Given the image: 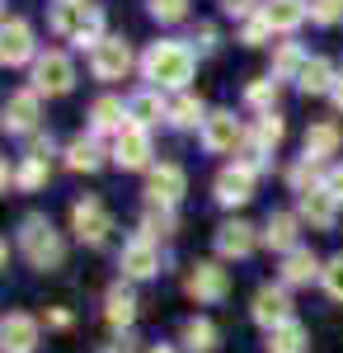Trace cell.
<instances>
[{
  "mask_svg": "<svg viewBox=\"0 0 343 353\" xmlns=\"http://www.w3.org/2000/svg\"><path fill=\"white\" fill-rule=\"evenodd\" d=\"M193 66H198V57L188 43H174V38H165V43H151V52L141 57V76L151 81V90H169V94H184L188 81H193Z\"/></svg>",
  "mask_w": 343,
  "mask_h": 353,
  "instance_id": "1",
  "label": "cell"
},
{
  "mask_svg": "<svg viewBox=\"0 0 343 353\" xmlns=\"http://www.w3.org/2000/svg\"><path fill=\"white\" fill-rule=\"evenodd\" d=\"M48 24H52V33L71 38L76 48H90V52L108 38L104 33V10H99L94 0H56Z\"/></svg>",
  "mask_w": 343,
  "mask_h": 353,
  "instance_id": "2",
  "label": "cell"
},
{
  "mask_svg": "<svg viewBox=\"0 0 343 353\" xmlns=\"http://www.w3.org/2000/svg\"><path fill=\"white\" fill-rule=\"evenodd\" d=\"M19 254H24L33 269L52 273V269L66 264V241H61V231H56L43 212H28V217L19 221Z\"/></svg>",
  "mask_w": 343,
  "mask_h": 353,
  "instance_id": "3",
  "label": "cell"
},
{
  "mask_svg": "<svg viewBox=\"0 0 343 353\" xmlns=\"http://www.w3.org/2000/svg\"><path fill=\"white\" fill-rule=\"evenodd\" d=\"M71 85H76V61L61 48L38 52V61L28 66V90H38V94H71Z\"/></svg>",
  "mask_w": 343,
  "mask_h": 353,
  "instance_id": "4",
  "label": "cell"
},
{
  "mask_svg": "<svg viewBox=\"0 0 343 353\" xmlns=\"http://www.w3.org/2000/svg\"><path fill=\"white\" fill-rule=\"evenodd\" d=\"M184 189H188L184 165L165 161V165H151V170H146V208H165V212H174V203L184 198Z\"/></svg>",
  "mask_w": 343,
  "mask_h": 353,
  "instance_id": "5",
  "label": "cell"
},
{
  "mask_svg": "<svg viewBox=\"0 0 343 353\" xmlns=\"http://www.w3.org/2000/svg\"><path fill=\"white\" fill-rule=\"evenodd\" d=\"M245 123H240L231 109H211L207 123H202V146H207L211 156H226V151H240L245 146Z\"/></svg>",
  "mask_w": 343,
  "mask_h": 353,
  "instance_id": "6",
  "label": "cell"
},
{
  "mask_svg": "<svg viewBox=\"0 0 343 353\" xmlns=\"http://www.w3.org/2000/svg\"><path fill=\"white\" fill-rule=\"evenodd\" d=\"M249 316H254V325H264L268 334H273L278 325H287V321H296V316H291L287 283H264V288L254 292V306H249Z\"/></svg>",
  "mask_w": 343,
  "mask_h": 353,
  "instance_id": "7",
  "label": "cell"
},
{
  "mask_svg": "<svg viewBox=\"0 0 343 353\" xmlns=\"http://www.w3.org/2000/svg\"><path fill=\"white\" fill-rule=\"evenodd\" d=\"M132 66H136V57H132V48H127V38H104V43L90 52L94 81H127Z\"/></svg>",
  "mask_w": 343,
  "mask_h": 353,
  "instance_id": "8",
  "label": "cell"
},
{
  "mask_svg": "<svg viewBox=\"0 0 343 353\" xmlns=\"http://www.w3.org/2000/svg\"><path fill=\"white\" fill-rule=\"evenodd\" d=\"M71 231H76L80 245H104L108 231H113V217H108V208L99 198H80L71 208Z\"/></svg>",
  "mask_w": 343,
  "mask_h": 353,
  "instance_id": "9",
  "label": "cell"
},
{
  "mask_svg": "<svg viewBox=\"0 0 343 353\" xmlns=\"http://www.w3.org/2000/svg\"><path fill=\"white\" fill-rule=\"evenodd\" d=\"M184 292L193 301H221L231 292V273L221 269V264H211V259H198L184 278Z\"/></svg>",
  "mask_w": 343,
  "mask_h": 353,
  "instance_id": "10",
  "label": "cell"
},
{
  "mask_svg": "<svg viewBox=\"0 0 343 353\" xmlns=\"http://www.w3.org/2000/svg\"><path fill=\"white\" fill-rule=\"evenodd\" d=\"M0 61L5 66H33L38 61V43H33L28 19H5V28H0Z\"/></svg>",
  "mask_w": 343,
  "mask_h": 353,
  "instance_id": "11",
  "label": "cell"
},
{
  "mask_svg": "<svg viewBox=\"0 0 343 353\" xmlns=\"http://www.w3.org/2000/svg\"><path fill=\"white\" fill-rule=\"evenodd\" d=\"M113 165H123V170H151V132L127 123L123 132L113 137Z\"/></svg>",
  "mask_w": 343,
  "mask_h": 353,
  "instance_id": "12",
  "label": "cell"
},
{
  "mask_svg": "<svg viewBox=\"0 0 343 353\" xmlns=\"http://www.w3.org/2000/svg\"><path fill=\"white\" fill-rule=\"evenodd\" d=\"M118 269H123V278H127V283L156 278V273H160V250H156V241L132 236V241L123 245V254H118Z\"/></svg>",
  "mask_w": 343,
  "mask_h": 353,
  "instance_id": "13",
  "label": "cell"
},
{
  "mask_svg": "<svg viewBox=\"0 0 343 353\" xmlns=\"http://www.w3.org/2000/svg\"><path fill=\"white\" fill-rule=\"evenodd\" d=\"M211 198H216L221 208H245V203L254 198V174L240 170V165H226V170L216 174V184H211Z\"/></svg>",
  "mask_w": 343,
  "mask_h": 353,
  "instance_id": "14",
  "label": "cell"
},
{
  "mask_svg": "<svg viewBox=\"0 0 343 353\" xmlns=\"http://www.w3.org/2000/svg\"><path fill=\"white\" fill-rule=\"evenodd\" d=\"M296 217L311 221L315 231H329V226L339 221V198L320 184V189H311V193H301V198H296Z\"/></svg>",
  "mask_w": 343,
  "mask_h": 353,
  "instance_id": "15",
  "label": "cell"
},
{
  "mask_svg": "<svg viewBox=\"0 0 343 353\" xmlns=\"http://www.w3.org/2000/svg\"><path fill=\"white\" fill-rule=\"evenodd\" d=\"M0 349L5 353H33L38 349V321L28 311H10L0 321Z\"/></svg>",
  "mask_w": 343,
  "mask_h": 353,
  "instance_id": "16",
  "label": "cell"
},
{
  "mask_svg": "<svg viewBox=\"0 0 343 353\" xmlns=\"http://www.w3.org/2000/svg\"><path fill=\"white\" fill-rule=\"evenodd\" d=\"M254 245H259V236H254L249 221L231 217V221L216 226V254L221 259H245V254H254Z\"/></svg>",
  "mask_w": 343,
  "mask_h": 353,
  "instance_id": "17",
  "label": "cell"
},
{
  "mask_svg": "<svg viewBox=\"0 0 343 353\" xmlns=\"http://www.w3.org/2000/svg\"><path fill=\"white\" fill-rule=\"evenodd\" d=\"M38 104H43V94L38 90H19V94H10L5 99V132H38Z\"/></svg>",
  "mask_w": 343,
  "mask_h": 353,
  "instance_id": "18",
  "label": "cell"
},
{
  "mask_svg": "<svg viewBox=\"0 0 343 353\" xmlns=\"http://www.w3.org/2000/svg\"><path fill=\"white\" fill-rule=\"evenodd\" d=\"M160 118H169V99H165L160 90L146 85V90H136L132 99H127V123H136V128H146V132H151Z\"/></svg>",
  "mask_w": 343,
  "mask_h": 353,
  "instance_id": "19",
  "label": "cell"
},
{
  "mask_svg": "<svg viewBox=\"0 0 343 353\" xmlns=\"http://www.w3.org/2000/svg\"><path fill=\"white\" fill-rule=\"evenodd\" d=\"M127 128V104L123 99H113V94H99L94 104H90V137H104V132H123Z\"/></svg>",
  "mask_w": 343,
  "mask_h": 353,
  "instance_id": "20",
  "label": "cell"
},
{
  "mask_svg": "<svg viewBox=\"0 0 343 353\" xmlns=\"http://www.w3.org/2000/svg\"><path fill=\"white\" fill-rule=\"evenodd\" d=\"M264 19L273 24V33H296L311 19V0H264Z\"/></svg>",
  "mask_w": 343,
  "mask_h": 353,
  "instance_id": "21",
  "label": "cell"
},
{
  "mask_svg": "<svg viewBox=\"0 0 343 353\" xmlns=\"http://www.w3.org/2000/svg\"><path fill=\"white\" fill-rule=\"evenodd\" d=\"M334 85H339V71H334L329 57H311L301 66V76H296V90L301 94H334Z\"/></svg>",
  "mask_w": 343,
  "mask_h": 353,
  "instance_id": "22",
  "label": "cell"
},
{
  "mask_svg": "<svg viewBox=\"0 0 343 353\" xmlns=\"http://www.w3.org/2000/svg\"><path fill=\"white\" fill-rule=\"evenodd\" d=\"M320 273H324V264H320L306 245H296L291 254H282V283L287 288H306V283H315Z\"/></svg>",
  "mask_w": 343,
  "mask_h": 353,
  "instance_id": "23",
  "label": "cell"
},
{
  "mask_svg": "<svg viewBox=\"0 0 343 353\" xmlns=\"http://www.w3.org/2000/svg\"><path fill=\"white\" fill-rule=\"evenodd\" d=\"M296 236H301V217L296 212H273L264 226V245L278 250V254H291L296 250Z\"/></svg>",
  "mask_w": 343,
  "mask_h": 353,
  "instance_id": "24",
  "label": "cell"
},
{
  "mask_svg": "<svg viewBox=\"0 0 343 353\" xmlns=\"http://www.w3.org/2000/svg\"><path fill=\"white\" fill-rule=\"evenodd\" d=\"M104 156H113V151L99 146V137H76V141L66 146V170H76V174H94V170L104 165Z\"/></svg>",
  "mask_w": 343,
  "mask_h": 353,
  "instance_id": "25",
  "label": "cell"
},
{
  "mask_svg": "<svg viewBox=\"0 0 343 353\" xmlns=\"http://www.w3.org/2000/svg\"><path fill=\"white\" fill-rule=\"evenodd\" d=\"M339 146H343L339 123H311V128H306V156H311V161L324 165L334 151H339Z\"/></svg>",
  "mask_w": 343,
  "mask_h": 353,
  "instance_id": "26",
  "label": "cell"
},
{
  "mask_svg": "<svg viewBox=\"0 0 343 353\" xmlns=\"http://www.w3.org/2000/svg\"><path fill=\"white\" fill-rule=\"evenodd\" d=\"M132 316H136V297H132V288H127V283L108 288V297H104V321H108L113 330H127V325H132Z\"/></svg>",
  "mask_w": 343,
  "mask_h": 353,
  "instance_id": "27",
  "label": "cell"
},
{
  "mask_svg": "<svg viewBox=\"0 0 343 353\" xmlns=\"http://www.w3.org/2000/svg\"><path fill=\"white\" fill-rule=\"evenodd\" d=\"M169 128H202L207 123V109H202V99L193 94V90H184V94H174L169 99V118H165Z\"/></svg>",
  "mask_w": 343,
  "mask_h": 353,
  "instance_id": "28",
  "label": "cell"
},
{
  "mask_svg": "<svg viewBox=\"0 0 343 353\" xmlns=\"http://www.w3.org/2000/svg\"><path fill=\"white\" fill-rule=\"evenodd\" d=\"M216 325H211L207 316H193V321H184V330H179V344H184L188 353H211L216 349Z\"/></svg>",
  "mask_w": 343,
  "mask_h": 353,
  "instance_id": "29",
  "label": "cell"
},
{
  "mask_svg": "<svg viewBox=\"0 0 343 353\" xmlns=\"http://www.w3.org/2000/svg\"><path fill=\"white\" fill-rule=\"evenodd\" d=\"M282 137H287V123L278 118V109H273V113H259V118H254V128H249V141H254V146H264L268 156L282 146Z\"/></svg>",
  "mask_w": 343,
  "mask_h": 353,
  "instance_id": "30",
  "label": "cell"
},
{
  "mask_svg": "<svg viewBox=\"0 0 343 353\" xmlns=\"http://www.w3.org/2000/svg\"><path fill=\"white\" fill-rule=\"evenodd\" d=\"M306 61H311V57L301 52L296 43H278V48H273V71H268V76H273V81H296Z\"/></svg>",
  "mask_w": 343,
  "mask_h": 353,
  "instance_id": "31",
  "label": "cell"
},
{
  "mask_svg": "<svg viewBox=\"0 0 343 353\" xmlns=\"http://www.w3.org/2000/svg\"><path fill=\"white\" fill-rule=\"evenodd\" d=\"M324 174H329V170H320V161H311V156H301V161H296V165L287 170V184L296 189V198H301V193L320 189V184H324Z\"/></svg>",
  "mask_w": 343,
  "mask_h": 353,
  "instance_id": "32",
  "label": "cell"
},
{
  "mask_svg": "<svg viewBox=\"0 0 343 353\" xmlns=\"http://www.w3.org/2000/svg\"><path fill=\"white\" fill-rule=\"evenodd\" d=\"M268 353H306V325L301 321H287L268 334Z\"/></svg>",
  "mask_w": 343,
  "mask_h": 353,
  "instance_id": "33",
  "label": "cell"
},
{
  "mask_svg": "<svg viewBox=\"0 0 343 353\" xmlns=\"http://www.w3.org/2000/svg\"><path fill=\"white\" fill-rule=\"evenodd\" d=\"M278 85H282V81H273V76L249 81V85H245V104L259 109V113H273V104H278Z\"/></svg>",
  "mask_w": 343,
  "mask_h": 353,
  "instance_id": "34",
  "label": "cell"
},
{
  "mask_svg": "<svg viewBox=\"0 0 343 353\" xmlns=\"http://www.w3.org/2000/svg\"><path fill=\"white\" fill-rule=\"evenodd\" d=\"M141 241H165V236H174V212H165V208H146V217H141V231H136Z\"/></svg>",
  "mask_w": 343,
  "mask_h": 353,
  "instance_id": "35",
  "label": "cell"
},
{
  "mask_svg": "<svg viewBox=\"0 0 343 353\" xmlns=\"http://www.w3.org/2000/svg\"><path fill=\"white\" fill-rule=\"evenodd\" d=\"M14 184H19V189H43V184H48V161H33V156H24V165H19V170H14Z\"/></svg>",
  "mask_w": 343,
  "mask_h": 353,
  "instance_id": "36",
  "label": "cell"
},
{
  "mask_svg": "<svg viewBox=\"0 0 343 353\" xmlns=\"http://www.w3.org/2000/svg\"><path fill=\"white\" fill-rule=\"evenodd\" d=\"M268 38H273V24H268L264 14H254V19H245V28H240V43H245V48H264Z\"/></svg>",
  "mask_w": 343,
  "mask_h": 353,
  "instance_id": "37",
  "label": "cell"
},
{
  "mask_svg": "<svg viewBox=\"0 0 343 353\" xmlns=\"http://www.w3.org/2000/svg\"><path fill=\"white\" fill-rule=\"evenodd\" d=\"M151 5V19H160V24H179L188 14V0H146Z\"/></svg>",
  "mask_w": 343,
  "mask_h": 353,
  "instance_id": "38",
  "label": "cell"
},
{
  "mask_svg": "<svg viewBox=\"0 0 343 353\" xmlns=\"http://www.w3.org/2000/svg\"><path fill=\"white\" fill-rule=\"evenodd\" d=\"M320 283H324V292L334 301H343V254H334L329 264H324V273H320Z\"/></svg>",
  "mask_w": 343,
  "mask_h": 353,
  "instance_id": "39",
  "label": "cell"
},
{
  "mask_svg": "<svg viewBox=\"0 0 343 353\" xmlns=\"http://www.w3.org/2000/svg\"><path fill=\"white\" fill-rule=\"evenodd\" d=\"M311 19H315V24H339L343 0H311Z\"/></svg>",
  "mask_w": 343,
  "mask_h": 353,
  "instance_id": "40",
  "label": "cell"
},
{
  "mask_svg": "<svg viewBox=\"0 0 343 353\" xmlns=\"http://www.w3.org/2000/svg\"><path fill=\"white\" fill-rule=\"evenodd\" d=\"M221 14H231V19H254V14H264V5H259V0H221Z\"/></svg>",
  "mask_w": 343,
  "mask_h": 353,
  "instance_id": "41",
  "label": "cell"
},
{
  "mask_svg": "<svg viewBox=\"0 0 343 353\" xmlns=\"http://www.w3.org/2000/svg\"><path fill=\"white\" fill-rule=\"evenodd\" d=\"M193 43H198V52H216V24L202 19V24L193 28Z\"/></svg>",
  "mask_w": 343,
  "mask_h": 353,
  "instance_id": "42",
  "label": "cell"
},
{
  "mask_svg": "<svg viewBox=\"0 0 343 353\" xmlns=\"http://www.w3.org/2000/svg\"><path fill=\"white\" fill-rule=\"evenodd\" d=\"M28 156H33V161H48V156H52V137L33 132V141H28Z\"/></svg>",
  "mask_w": 343,
  "mask_h": 353,
  "instance_id": "43",
  "label": "cell"
},
{
  "mask_svg": "<svg viewBox=\"0 0 343 353\" xmlns=\"http://www.w3.org/2000/svg\"><path fill=\"white\" fill-rule=\"evenodd\" d=\"M324 189H329V193H334V198L343 203V165H334V170L324 174Z\"/></svg>",
  "mask_w": 343,
  "mask_h": 353,
  "instance_id": "44",
  "label": "cell"
},
{
  "mask_svg": "<svg viewBox=\"0 0 343 353\" xmlns=\"http://www.w3.org/2000/svg\"><path fill=\"white\" fill-rule=\"evenodd\" d=\"M48 325H52V330H71V311H61V306L48 311Z\"/></svg>",
  "mask_w": 343,
  "mask_h": 353,
  "instance_id": "45",
  "label": "cell"
},
{
  "mask_svg": "<svg viewBox=\"0 0 343 353\" xmlns=\"http://www.w3.org/2000/svg\"><path fill=\"white\" fill-rule=\"evenodd\" d=\"M99 353H136V339H127V334H123L118 344H104V349H99Z\"/></svg>",
  "mask_w": 343,
  "mask_h": 353,
  "instance_id": "46",
  "label": "cell"
},
{
  "mask_svg": "<svg viewBox=\"0 0 343 353\" xmlns=\"http://www.w3.org/2000/svg\"><path fill=\"white\" fill-rule=\"evenodd\" d=\"M329 99H334V109H343V76H339V85H334V94H329Z\"/></svg>",
  "mask_w": 343,
  "mask_h": 353,
  "instance_id": "47",
  "label": "cell"
},
{
  "mask_svg": "<svg viewBox=\"0 0 343 353\" xmlns=\"http://www.w3.org/2000/svg\"><path fill=\"white\" fill-rule=\"evenodd\" d=\"M146 353H174V349H169V344H156V349H146Z\"/></svg>",
  "mask_w": 343,
  "mask_h": 353,
  "instance_id": "48",
  "label": "cell"
}]
</instances>
